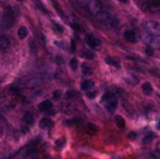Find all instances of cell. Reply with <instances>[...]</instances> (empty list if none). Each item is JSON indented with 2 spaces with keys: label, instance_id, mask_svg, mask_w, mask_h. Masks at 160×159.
<instances>
[{
  "label": "cell",
  "instance_id": "30bf717a",
  "mask_svg": "<svg viewBox=\"0 0 160 159\" xmlns=\"http://www.w3.org/2000/svg\"><path fill=\"white\" fill-rule=\"evenodd\" d=\"M81 87H82L83 91L88 92V91H91V89H94V87H95V84H94L93 81L87 80V81H84V82L82 83V85H81Z\"/></svg>",
  "mask_w": 160,
  "mask_h": 159
},
{
  "label": "cell",
  "instance_id": "6da1fadb",
  "mask_svg": "<svg viewBox=\"0 0 160 159\" xmlns=\"http://www.w3.org/2000/svg\"><path fill=\"white\" fill-rule=\"evenodd\" d=\"M142 38L152 48L160 49V24L155 21H148L141 31Z\"/></svg>",
  "mask_w": 160,
  "mask_h": 159
},
{
  "label": "cell",
  "instance_id": "603a6c76",
  "mask_svg": "<svg viewBox=\"0 0 160 159\" xmlns=\"http://www.w3.org/2000/svg\"><path fill=\"white\" fill-rule=\"evenodd\" d=\"M96 95H97V92L96 91L93 92V89H91V91L87 92V97H89V98H95Z\"/></svg>",
  "mask_w": 160,
  "mask_h": 159
},
{
  "label": "cell",
  "instance_id": "9c48e42d",
  "mask_svg": "<svg viewBox=\"0 0 160 159\" xmlns=\"http://www.w3.org/2000/svg\"><path fill=\"white\" fill-rule=\"evenodd\" d=\"M52 125H53V122L49 119V118H42L39 122V127H42V129H49V127H51Z\"/></svg>",
  "mask_w": 160,
  "mask_h": 159
},
{
  "label": "cell",
  "instance_id": "3957f363",
  "mask_svg": "<svg viewBox=\"0 0 160 159\" xmlns=\"http://www.w3.org/2000/svg\"><path fill=\"white\" fill-rule=\"evenodd\" d=\"M15 17L14 13L11 9H6L2 13V15L0 17V26H2L3 28H10L11 26L14 24Z\"/></svg>",
  "mask_w": 160,
  "mask_h": 159
},
{
  "label": "cell",
  "instance_id": "f1b7e54d",
  "mask_svg": "<svg viewBox=\"0 0 160 159\" xmlns=\"http://www.w3.org/2000/svg\"><path fill=\"white\" fill-rule=\"evenodd\" d=\"M156 127H157V129H158L159 131H160V120L158 121V122H157V125H156Z\"/></svg>",
  "mask_w": 160,
  "mask_h": 159
},
{
  "label": "cell",
  "instance_id": "8992f818",
  "mask_svg": "<svg viewBox=\"0 0 160 159\" xmlns=\"http://www.w3.org/2000/svg\"><path fill=\"white\" fill-rule=\"evenodd\" d=\"M124 38L128 40V42H137V34L134 30H127L124 32Z\"/></svg>",
  "mask_w": 160,
  "mask_h": 159
},
{
  "label": "cell",
  "instance_id": "e0dca14e",
  "mask_svg": "<svg viewBox=\"0 0 160 159\" xmlns=\"http://www.w3.org/2000/svg\"><path fill=\"white\" fill-rule=\"evenodd\" d=\"M82 122V120L78 119V118H74V119H71V120H67L65 121V124L67 125H78Z\"/></svg>",
  "mask_w": 160,
  "mask_h": 159
},
{
  "label": "cell",
  "instance_id": "5bb4252c",
  "mask_svg": "<svg viewBox=\"0 0 160 159\" xmlns=\"http://www.w3.org/2000/svg\"><path fill=\"white\" fill-rule=\"evenodd\" d=\"M114 121H116V124L118 125L120 129H123V127H125V120L123 119L121 116H116V118H114Z\"/></svg>",
  "mask_w": 160,
  "mask_h": 159
},
{
  "label": "cell",
  "instance_id": "ac0fdd59",
  "mask_svg": "<svg viewBox=\"0 0 160 159\" xmlns=\"http://www.w3.org/2000/svg\"><path fill=\"white\" fill-rule=\"evenodd\" d=\"M87 129H88V132L91 134H95V133L98 132V127H97L95 124H93V123H88V125H87Z\"/></svg>",
  "mask_w": 160,
  "mask_h": 159
},
{
  "label": "cell",
  "instance_id": "f546056e",
  "mask_svg": "<svg viewBox=\"0 0 160 159\" xmlns=\"http://www.w3.org/2000/svg\"><path fill=\"white\" fill-rule=\"evenodd\" d=\"M120 2H122V3H127V2H128V0H119Z\"/></svg>",
  "mask_w": 160,
  "mask_h": 159
},
{
  "label": "cell",
  "instance_id": "7c38bea8",
  "mask_svg": "<svg viewBox=\"0 0 160 159\" xmlns=\"http://www.w3.org/2000/svg\"><path fill=\"white\" fill-rule=\"evenodd\" d=\"M28 31L25 26H21V27L19 28V31H18V36H19L20 39H24L28 36Z\"/></svg>",
  "mask_w": 160,
  "mask_h": 159
},
{
  "label": "cell",
  "instance_id": "484cf974",
  "mask_svg": "<svg viewBox=\"0 0 160 159\" xmlns=\"http://www.w3.org/2000/svg\"><path fill=\"white\" fill-rule=\"evenodd\" d=\"M146 52H147L149 56H152L154 55V48H152V47L148 46L147 48H146Z\"/></svg>",
  "mask_w": 160,
  "mask_h": 159
},
{
  "label": "cell",
  "instance_id": "52a82bcc",
  "mask_svg": "<svg viewBox=\"0 0 160 159\" xmlns=\"http://www.w3.org/2000/svg\"><path fill=\"white\" fill-rule=\"evenodd\" d=\"M38 108H39V110L42 111V112H47V111H50L51 109H52V104H51L50 100L46 99L38 105Z\"/></svg>",
  "mask_w": 160,
  "mask_h": 159
},
{
  "label": "cell",
  "instance_id": "1f68e13d",
  "mask_svg": "<svg viewBox=\"0 0 160 159\" xmlns=\"http://www.w3.org/2000/svg\"><path fill=\"white\" fill-rule=\"evenodd\" d=\"M158 97H159V98H160V95H158Z\"/></svg>",
  "mask_w": 160,
  "mask_h": 159
},
{
  "label": "cell",
  "instance_id": "4dcf8cb0",
  "mask_svg": "<svg viewBox=\"0 0 160 159\" xmlns=\"http://www.w3.org/2000/svg\"><path fill=\"white\" fill-rule=\"evenodd\" d=\"M20 1H24V0H20Z\"/></svg>",
  "mask_w": 160,
  "mask_h": 159
},
{
  "label": "cell",
  "instance_id": "277c9868",
  "mask_svg": "<svg viewBox=\"0 0 160 159\" xmlns=\"http://www.w3.org/2000/svg\"><path fill=\"white\" fill-rule=\"evenodd\" d=\"M142 4L149 12H160V0H142Z\"/></svg>",
  "mask_w": 160,
  "mask_h": 159
},
{
  "label": "cell",
  "instance_id": "d4e9b609",
  "mask_svg": "<svg viewBox=\"0 0 160 159\" xmlns=\"http://www.w3.org/2000/svg\"><path fill=\"white\" fill-rule=\"evenodd\" d=\"M83 56H84L85 58H88V59H93L94 58V55L92 52H89V51H85Z\"/></svg>",
  "mask_w": 160,
  "mask_h": 159
},
{
  "label": "cell",
  "instance_id": "7a4b0ae2",
  "mask_svg": "<svg viewBox=\"0 0 160 159\" xmlns=\"http://www.w3.org/2000/svg\"><path fill=\"white\" fill-rule=\"evenodd\" d=\"M101 102L105 106V108L110 112L116 111L117 107H118V98L113 93H110V92L103 94V96L101 97Z\"/></svg>",
  "mask_w": 160,
  "mask_h": 159
},
{
  "label": "cell",
  "instance_id": "4fadbf2b",
  "mask_svg": "<svg viewBox=\"0 0 160 159\" xmlns=\"http://www.w3.org/2000/svg\"><path fill=\"white\" fill-rule=\"evenodd\" d=\"M82 72L84 75H91L93 73V69L91 66H88L87 63H83L82 64Z\"/></svg>",
  "mask_w": 160,
  "mask_h": 159
},
{
  "label": "cell",
  "instance_id": "2e32d148",
  "mask_svg": "<svg viewBox=\"0 0 160 159\" xmlns=\"http://www.w3.org/2000/svg\"><path fill=\"white\" fill-rule=\"evenodd\" d=\"M106 62H107L109 66H113V67H116V68H120V64H119V62L117 61V60H114L113 58H111V57L106 58Z\"/></svg>",
  "mask_w": 160,
  "mask_h": 159
},
{
  "label": "cell",
  "instance_id": "8fae6325",
  "mask_svg": "<svg viewBox=\"0 0 160 159\" xmlns=\"http://www.w3.org/2000/svg\"><path fill=\"white\" fill-rule=\"evenodd\" d=\"M10 46V40L4 35H0V48H8Z\"/></svg>",
  "mask_w": 160,
  "mask_h": 159
},
{
  "label": "cell",
  "instance_id": "ba28073f",
  "mask_svg": "<svg viewBox=\"0 0 160 159\" xmlns=\"http://www.w3.org/2000/svg\"><path fill=\"white\" fill-rule=\"evenodd\" d=\"M22 121H23V124L25 125V127H31V125L34 123L33 115L31 112H25L23 116V119H22Z\"/></svg>",
  "mask_w": 160,
  "mask_h": 159
},
{
  "label": "cell",
  "instance_id": "7402d4cb",
  "mask_svg": "<svg viewBox=\"0 0 160 159\" xmlns=\"http://www.w3.org/2000/svg\"><path fill=\"white\" fill-rule=\"evenodd\" d=\"M76 96H78V92L69 91V92H68V93H67V98H69V99H71V98L76 97Z\"/></svg>",
  "mask_w": 160,
  "mask_h": 159
},
{
  "label": "cell",
  "instance_id": "cb8c5ba5",
  "mask_svg": "<svg viewBox=\"0 0 160 159\" xmlns=\"http://www.w3.org/2000/svg\"><path fill=\"white\" fill-rule=\"evenodd\" d=\"M63 145H64V141L63 140H57V142H56V146H57L58 148H61Z\"/></svg>",
  "mask_w": 160,
  "mask_h": 159
},
{
  "label": "cell",
  "instance_id": "5b68a950",
  "mask_svg": "<svg viewBox=\"0 0 160 159\" xmlns=\"http://www.w3.org/2000/svg\"><path fill=\"white\" fill-rule=\"evenodd\" d=\"M86 42L92 49H95V50H99L101 48V42L99 38H97L94 35H87L86 37Z\"/></svg>",
  "mask_w": 160,
  "mask_h": 159
},
{
  "label": "cell",
  "instance_id": "83f0119b",
  "mask_svg": "<svg viewBox=\"0 0 160 159\" xmlns=\"http://www.w3.org/2000/svg\"><path fill=\"white\" fill-rule=\"evenodd\" d=\"M71 26L74 28V30H76V31H81V27L78 25V24H74V23H72V24H71Z\"/></svg>",
  "mask_w": 160,
  "mask_h": 159
},
{
  "label": "cell",
  "instance_id": "ffe728a7",
  "mask_svg": "<svg viewBox=\"0 0 160 159\" xmlns=\"http://www.w3.org/2000/svg\"><path fill=\"white\" fill-rule=\"evenodd\" d=\"M35 156H37V151L36 149H31V151H28V153H26L25 155H24V157H35Z\"/></svg>",
  "mask_w": 160,
  "mask_h": 159
},
{
  "label": "cell",
  "instance_id": "9a60e30c",
  "mask_svg": "<svg viewBox=\"0 0 160 159\" xmlns=\"http://www.w3.org/2000/svg\"><path fill=\"white\" fill-rule=\"evenodd\" d=\"M152 92V87L149 83L146 82L145 84H143V93L145 94V95H150Z\"/></svg>",
  "mask_w": 160,
  "mask_h": 159
},
{
  "label": "cell",
  "instance_id": "44dd1931",
  "mask_svg": "<svg viewBox=\"0 0 160 159\" xmlns=\"http://www.w3.org/2000/svg\"><path fill=\"white\" fill-rule=\"evenodd\" d=\"M70 67H71V69L73 71H75L76 69H78V60H76L75 58H73V59L70 61Z\"/></svg>",
  "mask_w": 160,
  "mask_h": 159
},
{
  "label": "cell",
  "instance_id": "4316f807",
  "mask_svg": "<svg viewBox=\"0 0 160 159\" xmlns=\"http://www.w3.org/2000/svg\"><path fill=\"white\" fill-rule=\"evenodd\" d=\"M130 140H133V138H136V133L135 132H131L130 134H128V136Z\"/></svg>",
  "mask_w": 160,
  "mask_h": 159
},
{
  "label": "cell",
  "instance_id": "d6986e66",
  "mask_svg": "<svg viewBox=\"0 0 160 159\" xmlns=\"http://www.w3.org/2000/svg\"><path fill=\"white\" fill-rule=\"evenodd\" d=\"M62 97V92L59 91V89H57V91H55L52 93V98L53 100H59L60 98Z\"/></svg>",
  "mask_w": 160,
  "mask_h": 159
}]
</instances>
